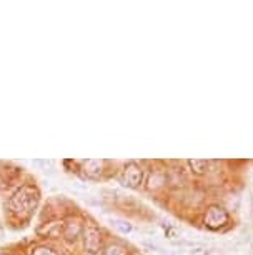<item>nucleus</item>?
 I'll return each instance as SVG.
<instances>
[{
  "label": "nucleus",
  "instance_id": "423d86ee",
  "mask_svg": "<svg viewBox=\"0 0 253 255\" xmlns=\"http://www.w3.org/2000/svg\"><path fill=\"white\" fill-rule=\"evenodd\" d=\"M64 232V220H52V222H45L37 229V234L40 237H49V239H57L60 237Z\"/></svg>",
  "mask_w": 253,
  "mask_h": 255
},
{
  "label": "nucleus",
  "instance_id": "6e6552de",
  "mask_svg": "<svg viewBox=\"0 0 253 255\" xmlns=\"http://www.w3.org/2000/svg\"><path fill=\"white\" fill-rule=\"evenodd\" d=\"M188 167L192 168V174L195 175H203L208 168V162L207 160H188Z\"/></svg>",
  "mask_w": 253,
  "mask_h": 255
},
{
  "label": "nucleus",
  "instance_id": "0eeeda50",
  "mask_svg": "<svg viewBox=\"0 0 253 255\" xmlns=\"http://www.w3.org/2000/svg\"><path fill=\"white\" fill-rule=\"evenodd\" d=\"M103 165H105V162H100V160H87V162H82L84 175L87 177V179L98 180L100 177H102V174H103Z\"/></svg>",
  "mask_w": 253,
  "mask_h": 255
},
{
  "label": "nucleus",
  "instance_id": "20e7f679",
  "mask_svg": "<svg viewBox=\"0 0 253 255\" xmlns=\"http://www.w3.org/2000/svg\"><path fill=\"white\" fill-rule=\"evenodd\" d=\"M228 214L225 209H222L220 205H210L205 214V225L212 230H217L223 227L225 224H228Z\"/></svg>",
  "mask_w": 253,
  "mask_h": 255
},
{
  "label": "nucleus",
  "instance_id": "9d476101",
  "mask_svg": "<svg viewBox=\"0 0 253 255\" xmlns=\"http://www.w3.org/2000/svg\"><path fill=\"white\" fill-rule=\"evenodd\" d=\"M112 225L118 230V232H122V234H130L132 232V225L128 224V222H125V220L113 219L112 220Z\"/></svg>",
  "mask_w": 253,
  "mask_h": 255
},
{
  "label": "nucleus",
  "instance_id": "f257e3e1",
  "mask_svg": "<svg viewBox=\"0 0 253 255\" xmlns=\"http://www.w3.org/2000/svg\"><path fill=\"white\" fill-rule=\"evenodd\" d=\"M40 200V192L33 185H22L8 199V210L18 219H27L33 214Z\"/></svg>",
  "mask_w": 253,
  "mask_h": 255
},
{
  "label": "nucleus",
  "instance_id": "7ed1b4c3",
  "mask_svg": "<svg viewBox=\"0 0 253 255\" xmlns=\"http://www.w3.org/2000/svg\"><path fill=\"white\" fill-rule=\"evenodd\" d=\"M84 245H85V250L92 255L100 252V249H102V230H100L97 225L88 224L87 227L84 229Z\"/></svg>",
  "mask_w": 253,
  "mask_h": 255
},
{
  "label": "nucleus",
  "instance_id": "1a4fd4ad",
  "mask_svg": "<svg viewBox=\"0 0 253 255\" xmlns=\"http://www.w3.org/2000/svg\"><path fill=\"white\" fill-rule=\"evenodd\" d=\"M30 255H60V254L55 249L49 247V245H37V247L32 249Z\"/></svg>",
  "mask_w": 253,
  "mask_h": 255
},
{
  "label": "nucleus",
  "instance_id": "f03ea898",
  "mask_svg": "<svg viewBox=\"0 0 253 255\" xmlns=\"http://www.w3.org/2000/svg\"><path fill=\"white\" fill-rule=\"evenodd\" d=\"M120 182L130 189H138L143 182V168L137 162H128L122 170Z\"/></svg>",
  "mask_w": 253,
  "mask_h": 255
},
{
  "label": "nucleus",
  "instance_id": "f8f14e48",
  "mask_svg": "<svg viewBox=\"0 0 253 255\" xmlns=\"http://www.w3.org/2000/svg\"><path fill=\"white\" fill-rule=\"evenodd\" d=\"M208 249L207 247H202V245H197V247H193L190 250V255H208Z\"/></svg>",
  "mask_w": 253,
  "mask_h": 255
},
{
  "label": "nucleus",
  "instance_id": "39448f33",
  "mask_svg": "<svg viewBox=\"0 0 253 255\" xmlns=\"http://www.w3.org/2000/svg\"><path fill=\"white\" fill-rule=\"evenodd\" d=\"M82 232H84V224L79 217H69L67 220H64V232H62V237H64L67 242H70V244L77 242Z\"/></svg>",
  "mask_w": 253,
  "mask_h": 255
},
{
  "label": "nucleus",
  "instance_id": "9b49d317",
  "mask_svg": "<svg viewBox=\"0 0 253 255\" xmlns=\"http://www.w3.org/2000/svg\"><path fill=\"white\" fill-rule=\"evenodd\" d=\"M103 255H127V252H125V249L120 247V245L112 244V245H108V247L105 249Z\"/></svg>",
  "mask_w": 253,
  "mask_h": 255
}]
</instances>
